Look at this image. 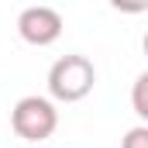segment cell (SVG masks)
Masks as SVG:
<instances>
[{
	"mask_svg": "<svg viewBox=\"0 0 148 148\" xmlns=\"http://www.w3.org/2000/svg\"><path fill=\"white\" fill-rule=\"evenodd\" d=\"M10 127H14L17 138H24V141H31V145H41L45 138L55 134V127H59V110H55V103L45 100V97H21V100L14 103V110H10Z\"/></svg>",
	"mask_w": 148,
	"mask_h": 148,
	"instance_id": "cell-2",
	"label": "cell"
},
{
	"mask_svg": "<svg viewBox=\"0 0 148 148\" xmlns=\"http://www.w3.org/2000/svg\"><path fill=\"white\" fill-rule=\"evenodd\" d=\"M131 107H134V114L148 124V73H141L134 79V86H131Z\"/></svg>",
	"mask_w": 148,
	"mask_h": 148,
	"instance_id": "cell-4",
	"label": "cell"
},
{
	"mask_svg": "<svg viewBox=\"0 0 148 148\" xmlns=\"http://www.w3.org/2000/svg\"><path fill=\"white\" fill-rule=\"evenodd\" d=\"M31 148H41V145H31Z\"/></svg>",
	"mask_w": 148,
	"mask_h": 148,
	"instance_id": "cell-7",
	"label": "cell"
},
{
	"mask_svg": "<svg viewBox=\"0 0 148 148\" xmlns=\"http://www.w3.org/2000/svg\"><path fill=\"white\" fill-rule=\"evenodd\" d=\"M121 148H148V124L131 127V131L121 138Z\"/></svg>",
	"mask_w": 148,
	"mask_h": 148,
	"instance_id": "cell-5",
	"label": "cell"
},
{
	"mask_svg": "<svg viewBox=\"0 0 148 148\" xmlns=\"http://www.w3.org/2000/svg\"><path fill=\"white\" fill-rule=\"evenodd\" d=\"M97 83V69L86 55H62L52 69H48V93L52 100H62V103H76L83 97H90Z\"/></svg>",
	"mask_w": 148,
	"mask_h": 148,
	"instance_id": "cell-1",
	"label": "cell"
},
{
	"mask_svg": "<svg viewBox=\"0 0 148 148\" xmlns=\"http://www.w3.org/2000/svg\"><path fill=\"white\" fill-rule=\"evenodd\" d=\"M17 35L28 45L45 48V45L59 41V35H62V14L55 7H24L17 17Z\"/></svg>",
	"mask_w": 148,
	"mask_h": 148,
	"instance_id": "cell-3",
	"label": "cell"
},
{
	"mask_svg": "<svg viewBox=\"0 0 148 148\" xmlns=\"http://www.w3.org/2000/svg\"><path fill=\"white\" fill-rule=\"evenodd\" d=\"M145 55H148V31H145Z\"/></svg>",
	"mask_w": 148,
	"mask_h": 148,
	"instance_id": "cell-6",
	"label": "cell"
}]
</instances>
